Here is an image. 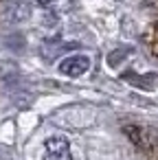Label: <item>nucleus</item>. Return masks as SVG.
<instances>
[{
    "mask_svg": "<svg viewBox=\"0 0 158 160\" xmlns=\"http://www.w3.org/2000/svg\"><path fill=\"white\" fill-rule=\"evenodd\" d=\"M90 70V59L86 55H70L64 62H59V72L66 77H81Z\"/></svg>",
    "mask_w": 158,
    "mask_h": 160,
    "instance_id": "2",
    "label": "nucleus"
},
{
    "mask_svg": "<svg viewBox=\"0 0 158 160\" xmlns=\"http://www.w3.org/2000/svg\"><path fill=\"white\" fill-rule=\"evenodd\" d=\"M44 160H70V147L64 136H51L44 142Z\"/></svg>",
    "mask_w": 158,
    "mask_h": 160,
    "instance_id": "1",
    "label": "nucleus"
}]
</instances>
